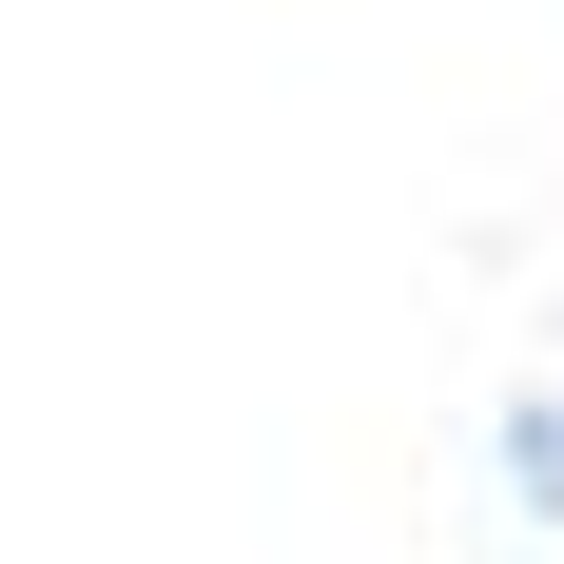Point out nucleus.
<instances>
[{"label":"nucleus","instance_id":"obj_1","mask_svg":"<svg viewBox=\"0 0 564 564\" xmlns=\"http://www.w3.org/2000/svg\"><path fill=\"white\" fill-rule=\"evenodd\" d=\"M545 507H564V429H545Z\"/></svg>","mask_w":564,"mask_h":564}]
</instances>
